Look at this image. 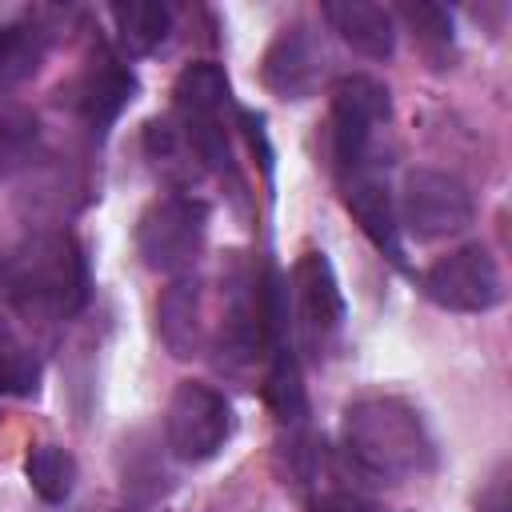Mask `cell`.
<instances>
[{"label":"cell","mask_w":512,"mask_h":512,"mask_svg":"<svg viewBox=\"0 0 512 512\" xmlns=\"http://www.w3.org/2000/svg\"><path fill=\"white\" fill-rule=\"evenodd\" d=\"M4 296L36 316L72 320L92 292L88 260L68 232H36L0 256Z\"/></svg>","instance_id":"obj_1"},{"label":"cell","mask_w":512,"mask_h":512,"mask_svg":"<svg viewBox=\"0 0 512 512\" xmlns=\"http://www.w3.org/2000/svg\"><path fill=\"white\" fill-rule=\"evenodd\" d=\"M344 448L348 460L384 484L420 476L432 468V436L420 412L396 396H368L344 408Z\"/></svg>","instance_id":"obj_2"},{"label":"cell","mask_w":512,"mask_h":512,"mask_svg":"<svg viewBox=\"0 0 512 512\" xmlns=\"http://www.w3.org/2000/svg\"><path fill=\"white\" fill-rule=\"evenodd\" d=\"M204 236H208V204L200 196L172 192L144 208L136 224V252L144 268L176 276L196 264Z\"/></svg>","instance_id":"obj_3"},{"label":"cell","mask_w":512,"mask_h":512,"mask_svg":"<svg viewBox=\"0 0 512 512\" xmlns=\"http://www.w3.org/2000/svg\"><path fill=\"white\" fill-rule=\"evenodd\" d=\"M232 436V404L204 380H180L164 408V448L180 464L212 460Z\"/></svg>","instance_id":"obj_4"},{"label":"cell","mask_w":512,"mask_h":512,"mask_svg":"<svg viewBox=\"0 0 512 512\" xmlns=\"http://www.w3.org/2000/svg\"><path fill=\"white\" fill-rule=\"evenodd\" d=\"M176 112H180V124H184V140L188 148L212 164V168H228V136H224V120L220 112L228 108V76L220 64L212 60H200V64H188L180 76H176Z\"/></svg>","instance_id":"obj_5"},{"label":"cell","mask_w":512,"mask_h":512,"mask_svg":"<svg viewBox=\"0 0 512 512\" xmlns=\"http://www.w3.org/2000/svg\"><path fill=\"white\" fill-rule=\"evenodd\" d=\"M388 112H392V100H388V88L376 76L352 72V76L336 80L328 124H332V160H336L340 176L368 164L372 136L388 120Z\"/></svg>","instance_id":"obj_6"},{"label":"cell","mask_w":512,"mask_h":512,"mask_svg":"<svg viewBox=\"0 0 512 512\" xmlns=\"http://www.w3.org/2000/svg\"><path fill=\"white\" fill-rule=\"evenodd\" d=\"M476 216L472 192L460 176L440 168H412L400 192V220L416 240L460 236Z\"/></svg>","instance_id":"obj_7"},{"label":"cell","mask_w":512,"mask_h":512,"mask_svg":"<svg viewBox=\"0 0 512 512\" xmlns=\"http://www.w3.org/2000/svg\"><path fill=\"white\" fill-rule=\"evenodd\" d=\"M424 296L448 312H488L504 300L500 264L484 244H464L424 272Z\"/></svg>","instance_id":"obj_8"},{"label":"cell","mask_w":512,"mask_h":512,"mask_svg":"<svg viewBox=\"0 0 512 512\" xmlns=\"http://www.w3.org/2000/svg\"><path fill=\"white\" fill-rule=\"evenodd\" d=\"M292 292H296V332L312 344H324L340 320H344V296H340V284L332 276V264L324 260V252H308L296 272H292Z\"/></svg>","instance_id":"obj_9"},{"label":"cell","mask_w":512,"mask_h":512,"mask_svg":"<svg viewBox=\"0 0 512 512\" xmlns=\"http://www.w3.org/2000/svg\"><path fill=\"white\" fill-rule=\"evenodd\" d=\"M320 44L312 40L308 28H280L276 40L264 52V84L280 96V100H308L320 88Z\"/></svg>","instance_id":"obj_10"},{"label":"cell","mask_w":512,"mask_h":512,"mask_svg":"<svg viewBox=\"0 0 512 512\" xmlns=\"http://www.w3.org/2000/svg\"><path fill=\"white\" fill-rule=\"evenodd\" d=\"M340 180H344V204H348V212L356 216V224L364 228V236H368L392 264H404L400 220H396L388 184H384L368 164L356 168V172H344Z\"/></svg>","instance_id":"obj_11"},{"label":"cell","mask_w":512,"mask_h":512,"mask_svg":"<svg viewBox=\"0 0 512 512\" xmlns=\"http://www.w3.org/2000/svg\"><path fill=\"white\" fill-rule=\"evenodd\" d=\"M332 32L368 60H388L396 52V16L368 0H324L320 4Z\"/></svg>","instance_id":"obj_12"},{"label":"cell","mask_w":512,"mask_h":512,"mask_svg":"<svg viewBox=\"0 0 512 512\" xmlns=\"http://www.w3.org/2000/svg\"><path fill=\"white\" fill-rule=\"evenodd\" d=\"M132 92H136V76H132L120 60L100 56V60L88 64V72H84L80 84H76V112L84 116V124H88L96 136H104L108 124H112V120L124 112V104L132 100Z\"/></svg>","instance_id":"obj_13"},{"label":"cell","mask_w":512,"mask_h":512,"mask_svg":"<svg viewBox=\"0 0 512 512\" xmlns=\"http://www.w3.org/2000/svg\"><path fill=\"white\" fill-rule=\"evenodd\" d=\"M156 328L164 348L176 360L200 356L204 348V304H200V284L196 280H176L172 288H164L160 304H156Z\"/></svg>","instance_id":"obj_14"},{"label":"cell","mask_w":512,"mask_h":512,"mask_svg":"<svg viewBox=\"0 0 512 512\" xmlns=\"http://www.w3.org/2000/svg\"><path fill=\"white\" fill-rule=\"evenodd\" d=\"M44 56H48V36L40 24H32V20L4 24L0 28V92L32 80L40 72Z\"/></svg>","instance_id":"obj_15"},{"label":"cell","mask_w":512,"mask_h":512,"mask_svg":"<svg viewBox=\"0 0 512 512\" xmlns=\"http://www.w3.org/2000/svg\"><path fill=\"white\" fill-rule=\"evenodd\" d=\"M112 20H116V32H120V44H124L132 56L156 52V48L168 40V28H172L168 4H156V0L112 4Z\"/></svg>","instance_id":"obj_16"},{"label":"cell","mask_w":512,"mask_h":512,"mask_svg":"<svg viewBox=\"0 0 512 512\" xmlns=\"http://www.w3.org/2000/svg\"><path fill=\"white\" fill-rule=\"evenodd\" d=\"M24 476L44 504H64L76 488V460L60 444H36L24 456Z\"/></svg>","instance_id":"obj_17"},{"label":"cell","mask_w":512,"mask_h":512,"mask_svg":"<svg viewBox=\"0 0 512 512\" xmlns=\"http://www.w3.org/2000/svg\"><path fill=\"white\" fill-rule=\"evenodd\" d=\"M36 140H40L36 116L28 108H20V104L0 100V180L12 176L36 152Z\"/></svg>","instance_id":"obj_18"},{"label":"cell","mask_w":512,"mask_h":512,"mask_svg":"<svg viewBox=\"0 0 512 512\" xmlns=\"http://www.w3.org/2000/svg\"><path fill=\"white\" fill-rule=\"evenodd\" d=\"M40 380V360L28 344H20V336L12 332L8 320H0V396H28Z\"/></svg>","instance_id":"obj_19"},{"label":"cell","mask_w":512,"mask_h":512,"mask_svg":"<svg viewBox=\"0 0 512 512\" xmlns=\"http://www.w3.org/2000/svg\"><path fill=\"white\" fill-rule=\"evenodd\" d=\"M396 16L408 24V32L428 48V52H436V48H452V12L444 8V4H428V0H404L400 8H396Z\"/></svg>","instance_id":"obj_20"},{"label":"cell","mask_w":512,"mask_h":512,"mask_svg":"<svg viewBox=\"0 0 512 512\" xmlns=\"http://www.w3.org/2000/svg\"><path fill=\"white\" fill-rule=\"evenodd\" d=\"M480 512H512V500H508V468H500L492 480H488V488L480 492V504H476Z\"/></svg>","instance_id":"obj_21"},{"label":"cell","mask_w":512,"mask_h":512,"mask_svg":"<svg viewBox=\"0 0 512 512\" xmlns=\"http://www.w3.org/2000/svg\"><path fill=\"white\" fill-rule=\"evenodd\" d=\"M316 512H376V508L364 504V500H356V496H348V492H332V496H324L316 504Z\"/></svg>","instance_id":"obj_22"},{"label":"cell","mask_w":512,"mask_h":512,"mask_svg":"<svg viewBox=\"0 0 512 512\" xmlns=\"http://www.w3.org/2000/svg\"><path fill=\"white\" fill-rule=\"evenodd\" d=\"M124 512H128V508H124Z\"/></svg>","instance_id":"obj_23"}]
</instances>
